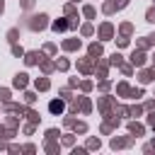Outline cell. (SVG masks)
Wrapping results in <instances>:
<instances>
[{"instance_id": "1", "label": "cell", "mask_w": 155, "mask_h": 155, "mask_svg": "<svg viewBox=\"0 0 155 155\" xmlns=\"http://www.w3.org/2000/svg\"><path fill=\"white\" fill-rule=\"evenodd\" d=\"M48 109H51V111H53V114H61V111H63V109H65V104H63V102H61V99H58V102H51V104H48Z\"/></svg>"}]
</instances>
